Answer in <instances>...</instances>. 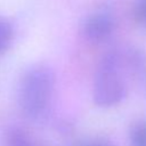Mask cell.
<instances>
[{
	"mask_svg": "<svg viewBox=\"0 0 146 146\" xmlns=\"http://www.w3.org/2000/svg\"><path fill=\"white\" fill-rule=\"evenodd\" d=\"M55 89V73L47 64L30 66L19 81L18 104L23 114L31 120L43 119L51 106Z\"/></svg>",
	"mask_w": 146,
	"mask_h": 146,
	"instance_id": "6da1fadb",
	"label": "cell"
},
{
	"mask_svg": "<svg viewBox=\"0 0 146 146\" xmlns=\"http://www.w3.org/2000/svg\"><path fill=\"white\" fill-rule=\"evenodd\" d=\"M127 95V84L122 74V55L107 52L99 62L92 87V98L99 107H113Z\"/></svg>",
	"mask_w": 146,
	"mask_h": 146,
	"instance_id": "7a4b0ae2",
	"label": "cell"
},
{
	"mask_svg": "<svg viewBox=\"0 0 146 146\" xmlns=\"http://www.w3.org/2000/svg\"><path fill=\"white\" fill-rule=\"evenodd\" d=\"M115 29V16L106 8H99L88 14L81 24V33L86 40L94 43L106 41Z\"/></svg>",
	"mask_w": 146,
	"mask_h": 146,
	"instance_id": "3957f363",
	"label": "cell"
},
{
	"mask_svg": "<svg viewBox=\"0 0 146 146\" xmlns=\"http://www.w3.org/2000/svg\"><path fill=\"white\" fill-rule=\"evenodd\" d=\"M123 62H125L127 66L129 65V68L136 80H138L140 86L146 90V54L139 50H132L127 54Z\"/></svg>",
	"mask_w": 146,
	"mask_h": 146,
	"instance_id": "277c9868",
	"label": "cell"
},
{
	"mask_svg": "<svg viewBox=\"0 0 146 146\" xmlns=\"http://www.w3.org/2000/svg\"><path fill=\"white\" fill-rule=\"evenodd\" d=\"M14 40V27L9 21L0 17V54H3L11 46Z\"/></svg>",
	"mask_w": 146,
	"mask_h": 146,
	"instance_id": "5b68a950",
	"label": "cell"
},
{
	"mask_svg": "<svg viewBox=\"0 0 146 146\" xmlns=\"http://www.w3.org/2000/svg\"><path fill=\"white\" fill-rule=\"evenodd\" d=\"M131 146H146V121L141 120L133 124L130 131Z\"/></svg>",
	"mask_w": 146,
	"mask_h": 146,
	"instance_id": "8992f818",
	"label": "cell"
},
{
	"mask_svg": "<svg viewBox=\"0 0 146 146\" xmlns=\"http://www.w3.org/2000/svg\"><path fill=\"white\" fill-rule=\"evenodd\" d=\"M132 17L135 22L146 29V0H137L132 8Z\"/></svg>",
	"mask_w": 146,
	"mask_h": 146,
	"instance_id": "52a82bcc",
	"label": "cell"
},
{
	"mask_svg": "<svg viewBox=\"0 0 146 146\" xmlns=\"http://www.w3.org/2000/svg\"><path fill=\"white\" fill-rule=\"evenodd\" d=\"M8 146H35L29 138L21 131H14L8 138Z\"/></svg>",
	"mask_w": 146,
	"mask_h": 146,
	"instance_id": "ba28073f",
	"label": "cell"
},
{
	"mask_svg": "<svg viewBox=\"0 0 146 146\" xmlns=\"http://www.w3.org/2000/svg\"><path fill=\"white\" fill-rule=\"evenodd\" d=\"M84 146H114V145L111 143H107V141H92Z\"/></svg>",
	"mask_w": 146,
	"mask_h": 146,
	"instance_id": "9c48e42d",
	"label": "cell"
}]
</instances>
